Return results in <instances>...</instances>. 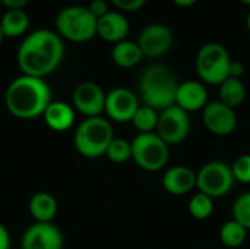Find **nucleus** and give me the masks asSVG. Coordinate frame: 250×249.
Segmentation results:
<instances>
[{
	"label": "nucleus",
	"instance_id": "nucleus-1",
	"mask_svg": "<svg viewBox=\"0 0 250 249\" xmlns=\"http://www.w3.org/2000/svg\"><path fill=\"white\" fill-rule=\"evenodd\" d=\"M64 56L62 37L45 28L32 31L21 43L16 62L23 75L44 78L54 72Z\"/></svg>",
	"mask_w": 250,
	"mask_h": 249
},
{
	"label": "nucleus",
	"instance_id": "nucleus-2",
	"mask_svg": "<svg viewBox=\"0 0 250 249\" xmlns=\"http://www.w3.org/2000/svg\"><path fill=\"white\" fill-rule=\"evenodd\" d=\"M50 103L51 90L44 78L22 73L7 85L4 92L7 112L22 120H31L42 116Z\"/></svg>",
	"mask_w": 250,
	"mask_h": 249
},
{
	"label": "nucleus",
	"instance_id": "nucleus-3",
	"mask_svg": "<svg viewBox=\"0 0 250 249\" xmlns=\"http://www.w3.org/2000/svg\"><path fill=\"white\" fill-rule=\"evenodd\" d=\"M179 81L174 72L164 65H151L139 76V94L144 106L163 112L176 104Z\"/></svg>",
	"mask_w": 250,
	"mask_h": 249
},
{
	"label": "nucleus",
	"instance_id": "nucleus-4",
	"mask_svg": "<svg viewBox=\"0 0 250 249\" xmlns=\"http://www.w3.org/2000/svg\"><path fill=\"white\" fill-rule=\"evenodd\" d=\"M114 139L113 126L103 116L85 117L75 129L73 144L76 151L86 158L105 156L108 145Z\"/></svg>",
	"mask_w": 250,
	"mask_h": 249
},
{
	"label": "nucleus",
	"instance_id": "nucleus-5",
	"mask_svg": "<svg viewBox=\"0 0 250 249\" xmlns=\"http://www.w3.org/2000/svg\"><path fill=\"white\" fill-rule=\"evenodd\" d=\"M59 35L73 43H85L97 35V19L86 6H66L56 16Z\"/></svg>",
	"mask_w": 250,
	"mask_h": 249
},
{
	"label": "nucleus",
	"instance_id": "nucleus-6",
	"mask_svg": "<svg viewBox=\"0 0 250 249\" xmlns=\"http://www.w3.org/2000/svg\"><path fill=\"white\" fill-rule=\"evenodd\" d=\"M231 57L220 43L204 44L196 54V72L204 84L220 85L229 78Z\"/></svg>",
	"mask_w": 250,
	"mask_h": 249
},
{
	"label": "nucleus",
	"instance_id": "nucleus-7",
	"mask_svg": "<svg viewBox=\"0 0 250 249\" xmlns=\"http://www.w3.org/2000/svg\"><path fill=\"white\" fill-rule=\"evenodd\" d=\"M132 158L145 172L163 170L170 158V147L155 134H138L132 141Z\"/></svg>",
	"mask_w": 250,
	"mask_h": 249
},
{
	"label": "nucleus",
	"instance_id": "nucleus-8",
	"mask_svg": "<svg viewBox=\"0 0 250 249\" xmlns=\"http://www.w3.org/2000/svg\"><path fill=\"white\" fill-rule=\"evenodd\" d=\"M231 166L224 161H209L196 172V189L211 198L227 195L234 186Z\"/></svg>",
	"mask_w": 250,
	"mask_h": 249
},
{
	"label": "nucleus",
	"instance_id": "nucleus-9",
	"mask_svg": "<svg viewBox=\"0 0 250 249\" xmlns=\"http://www.w3.org/2000/svg\"><path fill=\"white\" fill-rule=\"evenodd\" d=\"M189 132H190V119L188 112H185L176 104L160 112L155 134L168 147L182 144L189 136Z\"/></svg>",
	"mask_w": 250,
	"mask_h": 249
},
{
	"label": "nucleus",
	"instance_id": "nucleus-10",
	"mask_svg": "<svg viewBox=\"0 0 250 249\" xmlns=\"http://www.w3.org/2000/svg\"><path fill=\"white\" fill-rule=\"evenodd\" d=\"M138 45L141 47L144 57L155 59L164 56L173 47V31L164 23H149L139 32Z\"/></svg>",
	"mask_w": 250,
	"mask_h": 249
},
{
	"label": "nucleus",
	"instance_id": "nucleus-11",
	"mask_svg": "<svg viewBox=\"0 0 250 249\" xmlns=\"http://www.w3.org/2000/svg\"><path fill=\"white\" fill-rule=\"evenodd\" d=\"M72 106L85 117L101 116L105 106L104 90L92 81H85L76 85L72 94Z\"/></svg>",
	"mask_w": 250,
	"mask_h": 249
},
{
	"label": "nucleus",
	"instance_id": "nucleus-12",
	"mask_svg": "<svg viewBox=\"0 0 250 249\" xmlns=\"http://www.w3.org/2000/svg\"><path fill=\"white\" fill-rule=\"evenodd\" d=\"M139 109L138 97L127 88L119 87L113 88L105 94V106L104 112L110 120L117 123L132 122L136 110Z\"/></svg>",
	"mask_w": 250,
	"mask_h": 249
},
{
	"label": "nucleus",
	"instance_id": "nucleus-13",
	"mask_svg": "<svg viewBox=\"0 0 250 249\" xmlns=\"http://www.w3.org/2000/svg\"><path fill=\"white\" fill-rule=\"evenodd\" d=\"M202 122L211 134L217 136H227L236 131L237 114L234 109L226 106L220 100L208 101L202 110Z\"/></svg>",
	"mask_w": 250,
	"mask_h": 249
},
{
	"label": "nucleus",
	"instance_id": "nucleus-14",
	"mask_svg": "<svg viewBox=\"0 0 250 249\" xmlns=\"http://www.w3.org/2000/svg\"><path fill=\"white\" fill-rule=\"evenodd\" d=\"M21 249H63V235L53 223H34L22 235Z\"/></svg>",
	"mask_w": 250,
	"mask_h": 249
},
{
	"label": "nucleus",
	"instance_id": "nucleus-15",
	"mask_svg": "<svg viewBox=\"0 0 250 249\" xmlns=\"http://www.w3.org/2000/svg\"><path fill=\"white\" fill-rule=\"evenodd\" d=\"M208 104V91L202 81H183L177 87L176 92V106L185 112H199Z\"/></svg>",
	"mask_w": 250,
	"mask_h": 249
},
{
	"label": "nucleus",
	"instance_id": "nucleus-16",
	"mask_svg": "<svg viewBox=\"0 0 250 249\" xmlns=\"http://www.w3.org/2000/svg\"><path fill=\"white\" fill-rule=\"evenodd\" d=\"M129 21L120 10H110L97 19V35L108 43H120L129 34Z\"/></svg>",
	"mask_w": 250,
	"mask_h": 249
},
{
	"label": "nucleus",
	"instance_id": "nucleus-17",
	"mask_svg": "<svg viewBox=\"0 0 250 249\" xmlns=\"http://www.w3.org/2000/svg\"><path fill=\"white\" fill-rule=\"evenodd\" d=\"M163 188L171 195H186L196 188V172L188 166L168 167L163 176Z\"/></svg>",
	"mask_w": 250,
	"mask_h": 249
},
{
	"label": "nucleus",
	"instance_id": "nucleus-18",
	"mask_svg": "<svg viewBox=\"0 0 250 249\" xmlns=\"http://www.w3.org/2000/svg\"><path fill=\"white\" fill-rule=\"evenodd\" d=\"M42 117L50 129L56 132H64L75 123V109L64 101H51Z\"/></svg>",
	"mask_w": 250,
	"mask_h": 249
},
{
	"label": "nucleus",
	"instance_id": "nucleus-19",
	"mask_svg": "<svg viewBox=\"0 0 250 249\" xmlns=\"http://www.w3.org/2000/svg\"><path fill=\"white\" fill-rule=\"evenodd\" d=\"M57 210V200L48 192H37L28 203V211L37 223H53Z\"/></svg>",
	"mask_w": 250,
	"mask_h": 249
},
{
	"label": "nucleus",
	"instance_id": "nucleus-20",
	"mask_svg": "<svg viewBox=\"0 0 250 249\" xmlns=\"http://www.w3.org/2000/svg\"><path fill=\"white\" fill-rule=\"evenodd\" d=\"M111 59L119 68L129 69L141 63V60L144 59V53L136 41L123 40L113 45Z\"/></svg>",
	"mask_w": 250,
	"mask_h": 249
},
{
	"label": "nucleus",
	"instance_id": "nucleus-21",
	"mask_svg": "<svg viewBox=\"0 0 250 249\" xmlns=\"http://www.w3.org/2000/svg\"><path fill=\"white\" fill-rule=\"evenodd\" d=\"M0 28L4 37H21L29 28V16L23 9H7L0 19Z\"/></svg>",
	"mask_w": 250,
	"mask_h": 249
},
{
	"label": "nucleus",
	"instance_id": "nucleus-22",
	"mask_svg": "<svg viewBox=\"0 0 250 249\" xmlns=\"http://www.w3.org/2000/svg\"><path fill=\"white\" fill-rule=\"evenodd\" d=\"M220 87V101L226 106L236 109L246 98V87L239 78H227Z\"/></svg>",
	"mask_w": 250,
	"mask_h": 249
},
{
	"label": "nucleus",
	"instance_id": "nucleus-23",
	"mask_svg": "<svg viewBox=\"0 0 250 249\" xmlns=\"http://www.w3.org/2000/svg\"><path fill=\"white\" fill-rule=\"evenodd\" d=\"M248 232L249 230L245 226H242L240 223L231 219L221 226L220 239L223 245H226L227 248H239L245 244L248 238Z\"/></svg>",
	"mask_w": 250,
	"mask_h": 249
},
{
	"label": "nucleus",
	"instance_id": "nucleus-24",
	"mask_svg": "<svg viewBox=\"0 0 250 249\" xmlns=\"http://www.w3.org/2000/svg\"><path fill=\"white\" fill-rule=\"evenodd\" d=\"M158 117H160V112H157L155 109L148 106H139V109L136 110L132 119V123L139 134H149V132H155L158 125Z\"/></svg>",
	"mask_w": 250,
	"mask_h": 249
},
{
	"label": "nucleus",
	"instance_id": "nucleus-25",
	"mask_svg": "<svg viewBox=\"0 0 250 249\" xmlns=\"http://www.w3.org/2000/svg\"><path fill=\"white\" fill-rule=\"evenodd\" d=\"M214 198L202 194V192H196L192 200L189 201V213L193 219L196 220H207L212 216L214 213Z\"/></svg>",
	"mask_w": 250,
	"mask_h": 249
},
{
	"label": "nucleus",
	"instance_id": "nucleus-26",
	"mask_svg": "<svg viewBox=\"0 0 250 249\" xmlns=\"http://www.w3.org/2000/svg\"><path fill=\"white\" fill-rule=\"evenodd\" d=\"M105 156L113 163H117V164L126 163L127 160L132 158V141L114 136V139L107 148Z\"/></svg>",
	"mask_w": 250,
	"mask_h": 249
},
{
	"label": "nucleus",
	"instance_id": "nucleus-27",
	"mask_svg": "<svg viewBox=\"0 0 250 249\" xmlns=\"http://www.w3.org/2000/svg\"><path fill=\"white\" fill-rule=\"evenodd\" d=\"M233 220L250 230V192L239 195L233 204Z\"/></svg>",
	"mask_w": 250,
	"mask_h": 249
},
{
	"label": "nucleus",
	"instance_id": "nucleus-28",
	"mask_svg": "<svg viewBox=\"0 0 250 249\" xmlns=\"http://www.w3.org/2000/svg\"><path fill=\"white\" fill-rule=\"evenodd\" d=\"M231 172H233L236 182H240L245 185L250 183V154L239 156L231 164Z\"/></svg>",
	"mask_w": 250,
	"mask_h": 249
},
{
	"label": "nucleus",
	"instance_id": "nucleus-29",
	"mask_svg": "<svg viewBox=\"0 0 250 249\" xmlns=\"http://www.w3.org/2000/svg\"><path fill=\"white\" fill-rule=\"evenodd\" d=\"M120 12H136L139 10L146 0H110Z\"/></svg>",
	"mask_w": 250,
	"mask_h": 249
},
{
	"label": "nucleus",
	"instance_id": "nucleus-30",
	"mask_svg": "<svg viewBox=\"0 0 250 249\" xmlns=\"http://www.w3.org/2000/svg\"><path fill=\"white\" fill-rule=\"evenodd\" d=\"M88 10L94 15L95 19H100L101 16H104L105 13H108V3L107 0H91L89 4L86 6Z\"/></svg>",
	"mask_w": 250,
	"mask_h": 249
},
{
	"label": "nucleus",
	"instance_id": "nucleus-31",
	"mask_svg": "<svg viewBox=\"0 0 250 249\" xmlns=\"http://www.w3.org/2000/svg\"><path fill=\"white\" fill-rule=\"evenodd\" d=\"M245 73V65L242 62L237 60H231L230 63V72H229V78H242V75Z\"/></svg>",
	"mask_w": 250,
	"mask_h": 249
},
{
	"label": "nucleus",
	"instance_id": "nucleus-32",
	"mask_svg": "<svg viewBox=\"0 0 250 249\" xmlns=\"http://www.w3.org/2000/svg\"><path fill=\"white\" fill-rule=\"evenodd\" d=\"M10 247V236L4 225L0 223V249H9Z\"/></svg>",
	"mask_w": 250,
	"mask_h": 249
},
{
	"label": "nucleus",
	"instance_id": "nucleus-33",
	"mask_svg": "<svg viewBox=\"0 0 250 249\" xmlns=\"http://www.w3.org/2000/svg\"><path fill=\"white\" fill-rule=\"evenodd\" d=\"M29 0H1V3L7 9H22Z\"/></svg>",
	"mask_w": 250,
	"mask_h": 249
},
{
	"label": "nucleus",
	"instance_id": "nucleus-34",
	"mask_svg": "<svg viewBox=\"0 0 250 249\" xmlns=\"http://www.w3.org/2000/svg\"><path fill=\"white\" fill-rule=\"evenodd\" d=\"M171 1L180 7H189V6H193L198 0H171Z\"/></svg>",
	"mask_w": 250,
	"mask_h": 249
},
{
	"label": "nucleus",
	"instance_id": "nucleus-35",
	"mask_svg": "<svg viewBox=\"0 0 250 249\" xmlns=\"http://www.w3.org/2000/svg\"><path fill=\"white\" fill-rule=\"evenodd\" d=\"M246 26H248V31L250 32V10L248 12V16H246Z\"/></svg>",
	"mask_w": 250,
	"mask_h": 249
},
{
	"label": "nucleus",
	"instance_id": "nucleus-36",
	"mask_svg": "<svg viewBox=\"0 0 250 249\" xmlns=\"http://www.w3.org/2000/svg\"><path fill=\"white\" fill-rule=\"evenodd\" d=\"M3 37H4V35H3V32H1V28H0V44H1V41H3Z\"/></svg>",
	"mask_w": 250,
	"mask_h": 249
},
{
	"label": "nucleus",
	"instance_id": "nucleus-37",
	"mask_svg": "<svg viewBox=\"0 0 250 249\" xmlns=\"http://www.w3.org/2000/svg\"><path fill=\"white\" fill-rule=\"evenodd\" d=\"M242 3H245V4H248V6H250V0H240Z\"/></svg>",
	"mask_w": 250,
	"mask_h": 249
}]
</instances>
